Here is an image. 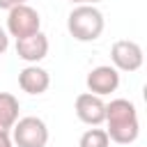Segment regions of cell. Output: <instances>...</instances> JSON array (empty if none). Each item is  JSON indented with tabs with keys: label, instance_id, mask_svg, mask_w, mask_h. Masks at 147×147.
Instances as JSON below:
<instances>
[{
	"label": "cell",
	"instance_id": "obj_10",
	"mask_svg": "<svg viewBox=\"0 0 147 147\" xmlns=\"http://www.w3.org/2000/svg\"><path fill=\"white\" fill-rule=\"evenodd\" d=\"M18 99L9 92H0V131H9L18 119Z\"/></svg>",
	"mask_w": 147,
	"mask_h": 147
},
{
	"label": "cell",
	"instance_id": "obj_6",
	"mask_svg": "<svg viewBox=\"0 0 147 147\" xmlns=\"http://www.w3.org/2000/svg\"><path fill=\"white\" fill-rule=\"evenodd\" d=\"M74 110H76V117L87 126H99L106 119V103L101 96H96L92 92L78 94L74 101Z\"/></svg>",
	"mask_w": 147,
	"mask_h": 147
},
{
	"label": "cell",
	"instance_id": "obj_8",
	"mask_svg": "<svg viewBox=\"0 0 147 147\" xmlns=\"http://www.w3.org/2000/svg\"><path fill=\"white\" fill-rule=\"evenodd\" d=\"M16 55L28 62V64H37L41 62L46 55H48V37L39 30L34 34H28V37H21L16 39Z\"/></svg>",
	"mask_w": 147,
	"mask_h": 147
},
{
	"label": "cell",
	"instance_id": "obj_2",
	"mask_svg": "<svg viewBox=\"0 0 147 147\" xmlns=\"http://www.w3.org/2000/svg\"><path fill=\"white\" fill-rule=\"evenodd\" d=\"M103 28V14L94 5H76L67 16V30L76 41H96Z\"/></svg>",
	"mask_w": 147,
	"mask_h": 147
},
{
	"label": "cell",
	"instance_id": "obj_14",
	"mask_svg": "<svg viewBox=\"0 0 147 147\" xmlns=\"http://www.w3.org/2000/svg\"><path fill=\"white\" fill-rule=\"evenodd\" d=\"M16 5H25V0H0V9H7V11Z\"/></svg>",
	"mask_w": 147,
	"mask_h": 147
},
{
	"label": "cell",
	"instance_id": "obj_11",
	"mask_svg": "<svg viewBox=\"0 0 147 147\" xmlns=\"http://www.w3.org/2000/svg\"><path fill=\"white\" fill-rule=\"evenodd\" d=\"M78 147H110V138H108L106 129L92 126V129H87V131L80 136Z\"/></svg>",
	"mask_w": 147,
	"mask_h": 147
},
{
	"label": "cell",
	"instance_id": "obj_4",
	"mask_svg": "<svg viewBox=\"0 0 147 147\" xmlns=\"http://www.w3.org/2000/svg\"><path fill=\"white\" fill-rule=\"evenodd\" d=\"M39 28H41V18H39L37 9H32L30 5H16V7L9 9V14H7V34L21 39V37L39 32Z\"/></svg>",
	"mask_w": 147,
	"mask_h": 147
},
{
	"label": "cell",
	"instance_id": "obj_5",
	"mask_svg": "<svg viewBox=\"0 0 147 147\" xmlns=\"http://www.w3.org/2000/svg\"><path fill=\"white\" fill-rule=\"evenodd\" d=\"M110 60H113V67L117 71H138L142 67V48L140 44L131 41V39H117L110 48Z\"/></svg>",
	"mask_w": 147,
	"mask_h": 147
},
{
	"label": "cell",
	"instance_id": "obj_1",
	"mask_svg": "<svg viewBox=\"0 0 147 147\" xmlns=\"http://www.w3.org/2000/svg\"><path fill=\"white\" fill-rule=\"evenodd\" d=\"M108 124L106 133L113 142L117 145H131L138 140L140 133V122H138V110L133 101L129 99H113L106 103V119Z\"/></svg>",
	"mask_w": 147,
	"mask_h": 147
},
{
	"label": "cell",
	"instance_id": "obj_13",
	"mask_svg": "<svg viewBox=\"0 0 147 147\" xmlns=\"http://www.w3.org/2000/svg\"><path fill=\"white\" fill-rule=\"evenodd\" d=\"M11 145H14V140H11L9 131H0V147H11Z\"/></svg>",
	"mask_w": 147,
	"mask_h": 147
},
{
	"label": "cell",
	"instance_id": "obj_15",
	"mask_svg": "<svg viewBox=\"0 0 147 147\" xmlns=\"http://www.w3.org/2000/svg\"><path fill=\"white\" fill-rule=\"evenodd\" d=\"M69 2H74V5H96L101 0H69Z\"/></svg>",
	"mask_w": 147,
	"mask_h": 147
},
{
	"label": "cell",
	"instance_id": "obj_12",
	"mask_svg": "<svg viewBox=\"0 0 147 147\" xmlns=\"http://www.w3.org/2000/svg\"><path fill=\"white\" fill-rule=\"evenodd\" d=\"M7 48H9V34H7V30L0 28V55H2Z\"/></svg>",
	"mask_w": 147,
	"mask_h": 147
},
{
	"label": "cell",
	"instance_id": "obj_7",
	"mask_svg": "<svg viewBox=\"0 0 147 147\" xmlns=\"http://www.w3.org/2000/svg\"><path fill=\"white\" fill-rule=\"evenodd\" d=\"M85 83H87V90L92 94L106 96V94H110V92H115L119 87V71L115 67H110V64H99L87 74Z\"/></svg>",
	"mask_w": 147,
	"mask_h": 147
},
{
	"label": "cell",
	"instance_id": "obj_9",
	"mask_svg": "<svg viewBox=\"0 0 147 147\" xmlns=\"http://www.w3.org/2000/svg\"><path fill=\"white\" fill-rule=\"evenodd\" d=\"M48 85H51L48 71L41 69V67H37V64H28V67L21 69V74H18V87H21L23 92L32 94V96L44 94V92L48 90Z\"/></svg>",
	"mask_w": 147,
	"mask_h": 147
},
{
	"label": "cell",
	"instance_id": "obj_3",
	"mask_svg": "<svg viewBox=\"0 0 147 147\" xmlns=\"http://www.w3.org/2000/svg\"><path fill=\"white\" fill-rule=\"evenodd\" d=\"M11 140L18 147H46L48 142V126L41 117L28 115L18 117L11 126Z\"/></svg>",
	"mask_w": 147,
	"mask_h": 147
}]
</instances>
